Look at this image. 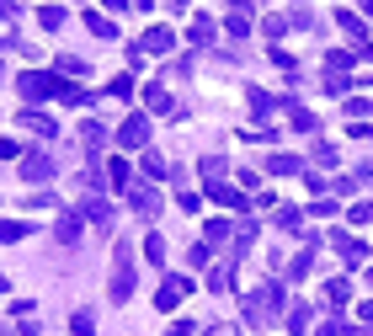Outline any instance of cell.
Segmentation results:
<instances>
[{"label":"cell","mask_w":373,"mask_h":336,"mask_svg":"<svg viewBox=\"0 0 373 336\" xmlns=\"http://www.w3.org/2000/svg\"><path fill=\"white\" fill-rule=\"evenodd\" d=\"M133 277H139V262H133L128 246H118V251H112V277H107V299H112V304H128Z\"/></svg>","instance_id":"obj_1"},{"label":"cell","mask_w":373,"mask_h":336,"mask_svg":"<svg viewBox=\"0 0 373 336\" xmlns=\"http://www.w3.org/2000/svg\"><path fill=\"white\" fill-rule=\"evenodd\" d=\"M277 310H283V288H277V283H262V288H251V294H245V315H251L256 325H262V320H277Z\"/></svg>","instance_id":"obj_2"},{"label":"cell","mask_w":373,"mask_h":336,"mask_svg":"<svg viewBox=\"0 0 373 336\" xmlns=\"http://www.w3.org/2000/svg\"><path fill=\"white\" fill-rule=\"evenodd\" d=\"M59 75H54V70H22V75H16V91H22L27 96V102H49V96H59Z\"/></svg>","instance_id":"obj_3"},{"label":"cell","mask_w":373,"mask_h":336,"mask_svg":"<svg viewBox=\"0 0 373 336\" xmlns=\"http://www.w3.org/2000/svg\"><path fill=\"white\" fill-rule=\"evenodd\" d=\"M118 144L123 150H149V118L128 112V123H118Z\"/></svg>","instance_id":"obj_4"},{"label":"cell","mask_w":373,"mask_h":336,"mask_svg":"<svg viewBox=\"0 0 373 336\" xmlns=\"http://www.w3.org/2000/svg\"><path fill=\"white\" fill-rule=\"evenodd\" d=\"M187 294H192V283H187L181 272H166V283H160V294H155V310H160V315H171L181 299H187Z\"/></svg>","instance_id":"obj_5"},{"label":"cell","mask_w":373,"mask_h":336,"mask_svg":"<svg viewBox=\"0 0 373 336\" xmlns=\"http://www.w3.org/2000/svg\"><path fill=\"white\" fill-rule=\"evenodd\" d=\"M80 235H85L80 208H59V219H54V240H59V246H80Z\"/></svg>","instance_id":"obj_6"},{"label":"cell","mask_w":373,"mask_h":336,"mask_svg":"<svg viewBox=\"0 0 373 336\" xmlns=\"http://www.w3.org/2000/svg\"><path fill=\"white\" fill-rule=\"evenodd\" d=\"M123 198H128V208H133L139 219H155V214H160V192H155V187H145V181H133Z\"/></svg>","instance_id":"obj_7"},{"label":"cell","mask_w":373,"mask_h":336,"mask_svg":"<svg viewBox=\"0 0 373 336\" xmlns=\"http://www.w3.org/2000/svg\"><path fill=\"white\" fill-rule=\"evenodd\" d=\"M80 219H91L97 229H112V203L102 192H80Z\"/></svg>","instance_id":"obj_8"},{"label":"cell","mask_w":373,"mask_h":336,"mask_svg":"<svg viewBox=\"0 0 373 336\" xmlns=\"http://www.w3.org/2000/svg\"><path fill=\"white\" fill-rule=\"evenodd\" d=\"M171 48H176V32H171L166 22H155L145 37H139V54H171Z\"/></svg>","instance_id":"obj_9"},{"label":"cell","mask_w":373,"mask_h":336,"mask_svg":"<svg viewBox=\"0 0 373 336\" xmlns=\"http://www.w3.org/2000/svg\"><path fill=\"white\" fill-rule=\"evenodd\" d=\"M22 176H27V181H49V176H54V155L27 150V155H22Z\"/></svg>","instance_id":"obj_10"},{"label":"cell","mask_w":373,"mask_h":336,"mask_svg":"<svg viewBox=\"0 0 373 336\" xmlns=\"http://www.w3.org/2000/svg\"><path fill=\"white\" fill-rule=\"evenodd\" d=\"M16 123H22L27 133H43V139H54V133H59V123H54L49 112H37V107H22V118H16Z\"/></svg>","instance_id":"obj_11"},{"label":"cell","mask_w":373,"mask_h":336,"mask_svg":"<svg viewBox=\"0 0 373 336\" xmlns=\"http://www.w3.org/2000/svg\"><path fill=\"white\" fill-rule=\"evenodd\" d=\"M107 187H112V192H128V187H133V171H128V155H123V160H107Z\"/></svg>","instance_id":"obj_12"},{"label":"cell","mask_w":373,"mask_h":336,"mask_svg":"<svg viewBox=\"0 0 373 336\" xmlns=\"http://www.w3.org/2000/svg\"><path fill=\"white\" fill-rule=\"evenodd\" d=\"M139 171H145V176H155V181H171V166L155 155V150H139Z\"/></svg>","instance_id":"obj_13"},{"label":"cell","mask_w":373,"mask_h":336,"mask_svg":"<svg viewBox=\"0 0 373 336\" xmlns=\"http://www.w3.org/2000/svg\"><path fill=\"white\" fill-rule=\"evenodd\" d=\"M102 144H107V128H102V123H80V150L85 155H97Z\"/></svg>","instance_id":"obj_14"},{"label":"cell","mask_w":373,"mask_h":336,"mask_svg":"<svg viewBox=\"0 0 373 336\" xmlns=\"http://www.w3.org/2000/svg\"><path fill=\"white\" fill-rule=\"evenodd\" d=\"M32 235V224L27 219H0V246H16V240Z\"/></svg>","instance_id":"obj_15"},{"label":"cell","mask_w":373,"mask_h":336,"mask_svg":"<svg viewBox=\"0 0 373 336\" xmlns=\"http://www.w3.org/2000/svg\"><path fill=\"white\" fill-rule=\"evenodd\" d=\"M208 198H214L219 208H245V192H235V187H224V181H219V187H208Z\"/></svg>","instance_id":"obj_16"},{"label":"cell","mask_w":373,"mask_h":336,"mask_svg":"<svg viewBox=\"0 0 373 336\" xmlns=\"http://www.w3.org/2000/svg\"><path fill=\"white\" fill-rule=\"evenodd\" d=\"M107 187V171L97 166V160H85V171H80V192H102Z\"/></svg>","instance_id":"obj_17"},{"label":"cell","mask_w":373,"mask_h":336,"mask_svg":"<svg viewBox=\"0 0 373 336\" xmlns=\"http://www.w3.org/2000/svg\"><path fill=\"white\" fill-rule=\"evenodd\" d=\"M336 251H341V262H352V267L368 256V251H362V240H352V235H336Z\"/></svg>","instance_id":"obj_18"},{"label":"cell","mask_w":373,"mask_h":336,"mask_svg":"<svg viewBox=\"0 0 373 336\" xmlns=\"http://www.w3.org/2000/svg\"><path fill=\"white\" fill-rule=\"evenodd\" d=\"M145 107L149 112H171V91L166 85H145Z\"/></svg>","instance_id":"obj_19"},{"label":"cell","mask_w":373,"mask_h":336,"mask_svg":"<svg viewBox=\"0 0 373 336\" xmlns=\"http://www.w3.org/2000/svg\"><path fill=\"white\" fill-rule=\"evenodd\" d=\"M187 43H214V22H208V16H192V27H187Z\"/></svg>","instance_id":"obj_20"},{"label":"cell","mask_w":373,"mask_h":336,"mask_svg":"<svg viewBox=\"0 0 373 336\" xmlns=\"http://www.w3.org/2000/svg\"><path fill=\"white\" fill-rule=\"evenodd\" d=\"M70 331L75 336H97V315H91V310H75L70 315Z\"/></svg>","instance_id":"obj_21"},{"label":"cell","mask_w":373,"mask_h":336,"mask_svg":"<svg viewBox=\"0 0 373 336\" xmlns=\"http://www.w3.org/2000/svg\"><path fill=\"white\" fill-rule=\"evenodd\" d=\"M85 27L97 37H118V27H112V16H102V11H85Z\"/></svg>","instance_id":"obj_22"},{"label":"cell","mask_w":373,"mask_h":336,"mask_svg":"<svg viewBox=\"0 0 373 336\" xmlns=\"http://www.w3.org/2000/svg\"><path fill=\"white\" fill-rule=\"evenodd\" d=\"M224 171H229V160H219V155L203 160V181H208V187H219V181H224Z\"/></svg>","instance_id":"obj_23"},{"label":"cell","mask_w":373,"mask_h":336,"mask_svg":"<svg viewBox=\"0 0 373 336\" xmlns=\"http://www.w3.org/2000/svg\"><path fill=\"white\" fill-rule=\"evenodd\" d=\"M325 299H331V304H347L352 299V283H347V277H331V283H325Z\"/></svg>","instance_id":"obj_24"},{"label":"cell","mask_w":373,"mask_h":336,"mask_svg":"<svg viewBox=\"0 0 373 336\" xmlns=\"http://www.w3.org/2000/svg\"><path fill=\"white\" fill-rule=\"evenodd\" d=\"M59 102H70V107H85V102H91V96H85V85L64 80V85H59Z\"/></svg>","instance_id":"obj_25"},{"label":"cell","mask_w":373,"mask_h":336,"mask_svg":"<svg viewBox=\"0 0 373 336\" xmlns=\"http://www.w3.org/2000/svg\"><path fill=\"white\" fill-rule=\"evenodd\" d=\"M203 240H208V246H214V251H219V246H224V240H229V224H224V219H208Z\"/></svg>","instance_id":"obj_26"},{"label":"cell","mask_w":373,"mask_h":336,"mask_svg":"<svg viewBox=\"0 0 373 336\" xmlns=\"http://www.w3.org/2000/svg\"><path fill=\"white\" fill-rule=\"evenodd\" d=\"M37 22L49 27V32H59V27H64V6H43V11H37Z\"/></svg>","instance_id":"obj_27"},{"label":"cell","mask_w":373,"mask_h":336,"mask_svg":"<svg viewBox=\"0 0 373 336\" xmlns=\"http://www.w3.org/2000/svg\"><path fill=\"white\" fill-rule=\"evenodd\" d=\"M187 262H192V267H214V246H208V240H197L192 251H187Z\"/></svg>","instance_id":"obj_28"},{"label":"cell","mask_w":373,"mask_h":336,"mask_svg":"<svg viewBox=\"0 0 373 336\" xmlns=\"http://www.w3.org/2000/svg\"><path fill=\"white\" fill-rule=\"evenodd\" d=\"M145 256H149V262H166V256H171V246H166L160 235H145Z\"/></svg>","instance_id":"obj_29"},{"label":"cell","mask_w":373,"mask_h":336,"mask_svg":"<svg viewBox=\"0 0 373 336\" xmlns=\"http://www.w3.org/2000/svg\"><path fill=\"white\" fill-rule=\"evenodd\" d=\"M107 96H118V102H128V96H133V75H128V70H123V75H118V80H112V85H107Z\"/></svg>","instance_id":"obj_30"},{"label":"cell","mask_w":373,"mask_h":336,"mask_svg":"<svg viewBox=\"0 0 373 336\" xmlns=\"http://www.w3.org/2000/svg\"><path fill=\"white\" fill-rule=\"evenodd\" d=\"M267 171H277V176H293V171H299V160H293V155H272V160H267Z\"/></svg>","instance_id":"obj_31"},{"label":"cell","mask_w":373,"mask_h":336,"mask_svg":"<svg viewBox=\"0 0 373 336\" xmlns=\"http://www.w3.org/2000/svg\"><path fill=\"white\" fill-rule=\"evenodd\" d=\"M59 75H85V59H80V54H64V59H59Z\"/></svg>","instance_id":"obj_32"},{"label":"cell","mask_w":373,"mask_h":336,"mask_svg":"<svg viewBox=\"0 0 373 336\" xmlns=\"http://www.w3.org/2000/svg\"><path fill=\"white\" fill-rule=\"evenodd\" d=\"M288 325H293V331H304V325H310V304H293V310H288Z\"/></svg>","instance_id":"obj_33"},{"label":"cell","mask_w":373,"mask_h":336,"mask_svg":"<svg viewBox=\"0 0 373 336\" xmlns=\"http://www.w3.org/2000/svg\"><path fill=\"white\" fill-rule=\"evenodd\" d=\"M27 208H59V198H54V192H32V198H27Z\"/></svg>","instance_id":"obj_34"},{"label":"cell","mask_w":373,"mask_h":336,"mask_svg":"<svg viewBox=\"0 0 373 336\" xmlns=\"http://www.w3.org/2000/svg\"><path fill=\"white\" fill-rule=\"evenodd\" d=\"M224 283H229V267H214V272H208V294H219Z\"/></svg>","instance_id":"obj_35"},{"label":"cell","mask_w":373,"mask_h":336,"mask_svg":"<svg viewBox=\"0 0 373 336\" xmlns=\"http://www.w3.org/2000/svg\"><path fill=\"white\" fill-rule=\"evenodd\" d=\"M320 336H352V325H347V320H325Z\"/></svg>","instance_id":"obj_36"},{"label":"cell","mask_w":373,"mask_h":336,"mask_svg":"<svg viewBox=\"0 0 373 336\" xmlns=\"http://www.w3.org/2000/svg\"><path fill=\"white\" fill-rule=\"evenodd\" d=\"M16 155H22V144H16V139H0V160H16Z\"/></svg>","instance_id":"obj_37"},{"label":"cell","mask_w":373,"mask_h":336,"mask_svg":"<svg viewBox=\"0 0 373 336\" xmlns=\"http://www.w3.org/2000/svg\"><path fill=\"white\" fill-rule=\"evenodd\" d=\"M16 22V6H11V0H0V27H11Z\"/></svg>","instance_id":"obj_38"},{"label":"cell","mask_w":373,"mask_h":336,"mask_svg":"<svg viewBox=\"0 0 373 336\" xmlns=\"http://www.w3.org/2000/svg\"><path fill=\"white\" fill-rule=\"evenodd\" d=\"M166 336H197V331H192V325H187V320H176V325H171Z\"/></svg>","instance_id":"obj_39"},{"label":"cell","mask_w":373,"mask_h":336,"mask_svg":"<svg viewBox=\"0 0 373 336\" xmlns=\"http://www.w3.org/2000/svg\"><path fill=\"white\" fill-rule=\"evenodd\" d=\"M208 336H240V331H235V325H214Z\"/></svg>","instance_id":"obj_40"},{"label":"cell","mask_w":373,"mask_h":336,"mask_svg":"<svg viewBox=\"0 0 373 336\" xmlns=\"http://www.w3.org/2000/svg\"><path fill=\"white\" fill-rule=\"evenodd\" d=\"M0 294H11V283H6V277H0Z\"/></svg>","instance_id":"obj_41"},{"label":"cell","mask_w":373,"mask_h":336,"mask_svg":"<svg viewBox=\"0 0 373 336\" xmlns=\"http://www.w3.org/2000/svg\"><path fill=\"white\" fill-rule=\"evenodd\" d=\"M240 6H251V0H240Z\"/></svg>","instance_id":"obj_42"},{"label":"cell","mask_w":373,"mask_h":336,"mask_svg":"<svg viewBox=\"0 0 373 336\" xmlns=\"http://www.w3.org/2000/svg\"><path fill=\"white\" fill-rule=\"evenodd\" d=\"M0 80H6V75H0Z\"/></svg>","instance_id":"obj_43"}]
</instances>
